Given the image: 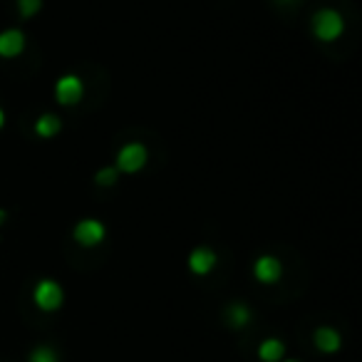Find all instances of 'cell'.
Returning a JSON list of instances; mask_svg holds the SVG:
<instances>
[{
	"label": "cell",
	"instance_id": "obj_14",
	"mask_svg": "<svg viewBox=\"0 0 362 362\" xmlns=\"http://www.w3.org/2000/svg\"><path fill=\"white\" fill-rule=\"evenodd\" d=\"M117 174H119V171H117V166H105V169L97 171L95 181L100 184V187H115Z\"/></svg>",
	"mask_w": 362,
	"mask_h": 362
},
{
	"label": "cell",
	"instance_id": "obj_4",
	"mask_svg": "<svg viewBox=\"0 0 362 362\" xmlns=\"http://www.w3.org/2000/svg\"><path fill=\"white\" fill-rule=\"evenodd\" d=\"M105 233H107V228L102 221H97V218H82L75 226V231H72V236H75V241L80 243V246L95 248L105 241Z\"/></svg>",
	"mask_w": 362,
	"mask_h": 362
},
{
	"label": "cell",
	"instance_id": "obj_12",
	"mask_svg": "<svg viewBox=\"0 0 362 362\" xmlns=\"http://www.w3.org/2000/svg\"><path fill=\"white\" fill-rule=\"evenodd\" d=\"M226 317L233 327H243L251 322V310H248V305H243V303H231V305L226 308Z\"/></svg>",
	"mask_w": 362,
	"mask_h": 362
},
{
	"label": "cell",
	"instance_id": "obj_10",
	"mask_svg": "<svg viewBox=\"0 0 362 362\" xmlns=\"http://www.w3.org/2000/svg\"><path fill=\"white\" fill-rule=\"evenodd\" d=\"M283 355H286V345L278 337H268L258 345V357L263 362H281Z\"/></svg>",
	"mask_w": 362,
	"mask_h": 362
},
{
	"label": "cell",
	"instance_id": "obj_17",
	"mask_svg": "<svg viewBox=\"0 0 362 362\" xmlns=\"http://www.w3.org/2000/svg\"><path fill=\"white\" fill-rule=\"evenodd\" d=\"M3 124H6V112L0 110V129H3Z\"/></svg>",
	"mask_w": 362,
	"mask_h": 362
},
{
	"label": "cell",
	"instance_id": "obj_13",
	"mask_svg": "<svg viewBox=\"0 0 362 362\" xmlns=\"http://www.w3.org/2000/svg\"><path fill=\"white\" fill-rule=\"evenodd\" d=\"M30 362H57V355L50 345H37L30 352Z\"/></svg>",
	"mask_w": 362,
	"mask_h": 362
},
{
	"label": "cell",
	"instance_id": "obj_5",
	"mask_svg": "<svg viewBox=\"0 0 362 362\" xmlns=\"http://www.w3.org/2000/svg\"><path fill=\"white\" fill-rule=\"evenodd\" d=\"M82 95H85V85H82V80L77 75H65L57 80L55 85V97L60 105H77V102L82 100Z\"/></svg>",
	"mask_w": 362,
	"mask_h": 362
},
{
	"label": "cell",
	"instance_id": "obj_1",
	"mask_svg": "<svg viewBox=\"0 0 362 362\" xmlns=\"http://www.w3.org/2000/svg\"><path fill=\"white\" fill-rule=\"evenodd\" d=\"M313 33H315L317 40L322 42H332L345 33V23H342V16L332 8H322L313 16Z\"/></svg>",
	"mask_w": 362,
	"mask_h": 362
},
{
	"label": "cell",
	"instance_id": "obj_18",
	"mask_svg": "<svg viewBox=\"0 0 362 362\" xmlns=\"http://www.w3.org/2000/svg\"><path fill=\"white\" fill-rule=\"evenodd\" d=\"M283 362H298V360H283Z\"/></svg>",
	"mask_w": 362,
	"mask_h": 362
},
{
	"label": "cell",
	"instance_id": "obj_6",
	"mask_svg": "<svg viewBox=\"0 0 362 362\" xmlns=\"http://www.w3.org/2000/svg\"><path fill=\"white\" fill-rule=\"evenodd\" d=\"M253 276L256 281L266 283V286H273V283L281 281L283 276V263L278 261L276 256H261L253 266Z\"/></svg>",
	"mask_w": 362,
	"mask_h": 362
},
{
	"label": "cell",
	"instance_id": "obj_15",
	"mask_svg": "<svg viewBox=\"0 0 362 362\" xmlns=\"http://www.w3.org/2000/svg\"><path fill=\"white\" fill-rule=\"evenodd\" d=\"M42 8V0H18V13L21 18H33Z\"/></svg>",
	"mask_w": 362,
	"mask_h": 362
},
{
	"label": "cell",
	"instance_id": "obj_8",
	"mask_svg": "<svg viewBox=\"0 0 362 362\" xmlns=\"http://www.w3.org/2000/svg\"><path fill=\"white\" fill-rule=\"evenodd\" d=\"M25 50V35L18 28L0 33V57H18Z\"/></svg>",
	"mask_w": 362,
	"mask_h": 362
},
{
	"label": "cell",
	"instance_id": "obj_7",
	"mask_svg": "<svg viewBox=\"0 0 362 362\" xmlns=\"http://www.w3.org/2000/svg\"><path fill=\"white\" fill-rule=\"evenodd\" d=\"M216 266V253L206 246H199L189 253V271L197 273V276H206L211 268Z\"/></svg>",
	"mask_w": 362,
	"mask_h": 362
},
{
	"label": "cell",
	"instance_id": "obj_16",
	"mask_svg": "<svg viewBox=\"0 0 362 362\" xmlns=\"http://www.w3.org/2000/svg\"><path fill=\"white\" fill-rule=\"evenodd\" d=\"M6 221H8V211H3V209H0V226H3Z\"/></svg>",
	"mask_w": 362,
	"mask_h": 362
},
{
	"label": "cell",
	"instance_id": "obj_9",
	"mask_svg": "<svg viewBox=\"0 0 362 362\" xmlns=\"http://www.w3.org/2000/svg\"><path fill=\"white\" fill-rule=\"evenodd\" d=\"M313 340H315V347L320 352H337L342 345L340 335H337V330H332V327H317Z\"/></svg>",
	"mask_w": 362,
	"mask_h": 362
},
{
	"label": "cell",
	"instance_id": "obj_11",
	"mask_svg": "<svg viewBox=\"0 0 362 362\" xmlns=\"http://www.w3.org/2000/svg\"><path fill=\"white\" fill-rule=\"evenodd\" d=\"M60 129H62V122H60V117H57V115H50V112H47V115L37 117L35 134L42 136V139H50V136H55Z\"/></svg>",
	"mask_w": 362,
	"mask_h": 362
},
{
	"label": "cell",
	"instance_id": "obj_3",
	"mask_svg": "<svg viewBox=\"0 0 362 362\" xmlns=\"http://www.w3.org/2000/svg\"><path fill=\"white\" fill-rule=\"evenodd\" d=\"M33 300H35V305L40 308V310L50 313V310H57V308L62 305L65 296H62L60 283H55V281H50V278H45V281L37 283L35 291H33Z\"/></svg>",
	"mask_w": 362,
	"mask_h": 362
},
{
	"label": "cell",
	"instance_id": "obj_2",
	"mask_svg": "<svg viewBox=\"0 0 362 362\" xmlns=\"http://www.w3.org/2000/svg\"><path fill=\"white\" fill-rule=\"evenodd\" d=\"M146 159H149V151H146L144 144H139V141L124 144L117 151V171L136 174V171H141L146 166Z\"/></svg>",
	"mask_w": 362,
	"mask_h": 362
}]
</instances>
